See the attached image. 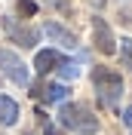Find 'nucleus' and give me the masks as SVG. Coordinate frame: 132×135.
<instances>
[{
    "label": "nucleus",
    "mask_w": 132,
    "mask_h": 135,
    "mask_svg": "<svg viewBox=\"0 0 132 135\" xmlns=\"http://www.w3.org/2000/svg\"><path fill=\"white\" fill-rule=\"evenodd\" d=\"M58 123L65 129H71V132H77V135H95L98 132V117H95L86 104H71V101L62 104Z\"/></svg>",
    "instance_id": "obj_1"
},
{
    "label": "nucleus",
    "mask_w": 132,
    "mask_h": 135,
    "mask_svg": "<svg viewBox=\"0 0 132 135\" xmlns=\"http://www.w3.org/2000/svg\"><path fill=\"white\" fill-rule=\"evenodd\" d=\"M92 86L98 92V101L105 108H117L123 98V77L111 68H95L92 71Z\"/></svg>",
    "instance_id": "obj_2"
},
{
    "label": "nucleus",
    "mask_w": 132,
    "mask_h": 135,
    "mask_svg": "<svg viewBox=\"0 0 132 135\" xmlns=\"http://www.w3.org/2000/svg\"><path fill=\"white\" fill-rule=\"evenodd\" d=\"M0 71L6 80H12L16 86H28V68L12 49H0Z\"/></svg>",
    "instance_id": "obj_3"
},
{
    "label": "nucleus",
    "mask_w": 132,
    "mask_h": 135,
    "mask_svg": "<svg viewBox=\"0 0 132 135\" xmlns=\"http://www.w3.org/2000/svg\"><path fill=\"white\" fill-rule=\"evenodd\" d=\"M92 37H95V46H98V52H105V55H114L117 52V37L114 31H111V25H107L105 18H92Z\"/></svg>",
    "instance_id": "obj_4"
},
{
    "label": "nucleus",
    "mask_w": 132,
    "mask_h": 135,
    "mask_svg": "<svg viewBox=\"0 0 132 135\" xmlns=\"http://www.w3.org/2000/svg\"><path fill=\"white\" fill-rule=\"evenodd\" d=\"M62 65H65V59H62L58 49H40L37 55H34L37 74H49V71H55V68H62Z\"/></svg>",
    "instance_id": "obj_5"
},
{
    "label": "nucleus",
    "mask_w": 132,
    "mask_h": 135,
    "mask_svg": "<svg viewBox=\"0 0 132 135\" xmlns=\"http://www.w3.org/2000/svg\"><path fill=\"white\" fill-rule=\"evenodd\" d=\"M43 34H46V37H52L55 43H62L65 49H77V37L68 31V28H62L58 22H46V25H43Z\"/></svg>",
    "instance_id": "obj_6"
},
{
    "label": "nucleus",
    "mask_w": 132,
    "mask_h": 135,
    "mask_svg": "<svg viewBox=\"0 0 132 135\" xmlns=\"http://www.w3.org/2000/svg\"><path fill=\"white\" fill-rule=\"evenodd\" d=\"M6 34L18 43V46H25V49L37 46V31H31V28H22V25H16V22H6Z\"/></svg>",
    "instance_id": "obj_7"
},
{
    "label": "nucleus",
    "mask_w": 132,
    "mask_h": 135,
    "mask_svg": "<svg viewBox=\"0 0 132 135\" xmlns=\"http://www.w3.org/2000/svg\"><path fill=\"white\" fill-rule=\"evenodd\" d=\"M0 123L3 126H16L18 123V101H12L9 95H0Z\"/></svg>",
    "instance_id": "obj_8"
},
{
    "label": "nucleus",
    "mask_w": 132,
    "mask_h": 135,
    "mask_svg": "<svg viewBox=\"0 0 132 135\" xmlns=\"http://www.w3.org/2000/svg\"><path fill=\"white\" fill-rule=\"evenodd\" d=\"M68 89L65 83H49L46 89H43V101L46 104H68Z\"/></svg>",
    "instance_id": "obj_9"
},
{
    "label": "nucleus",
    "mask_w": 132,
    "mask_h": 135,
    "mask_svg": "<svg viewBox=\"0 0 132 135\" xmlns=\"http://www.w3.org/2000/svg\"><path fill=\"white\" fill-rule=\"evenodd\" d=\"M120 59H123V65L132 71V37H123V40H120Z\"/></svg>",
    "instance_id": "obj_10"
},
{
    "label": "nucleus",
    "mask_w": 132,
    "mask_h": 135,
    "mask_svg": "<svg viewBox=\"0 0 132 135\" xmlns=\"http://www.w3.org/2000/svg\"><path fill=\"white\" fill-rule=\"evenodd\" d=\"M58 74L65 77V80H74V77L80 74V61H65V65L58 68Z\"/></svg>",
    "instance_id": "obj_11"
},
{
    "label": "nucleus",
    "mask_w": 132,
    "mask_h": 135,
    "mask_svg": "<svg viewBox=\"0 0 132 135\" xmlns=\"http://www.w3.org/2000/svg\"><path fill=\"white\" fill-rule=\"evenodd\" d=\"M18 12H22V16H34V12H37V3H34V0H18Z\"/></svg>",
    "instance_id": "obj_12"
},
{
    "label": "nucleus",
    "mask_w": 132,
    "mask_h": 135,
    "mask_svg": "<svg viewBox=\"0 0 132 135\" xmlns=\"http://www.w3.org/2000/svg\"><path fill=\"white\" fill-rule=\"evenodd\" d=\"M43 135H62V129L52 126V123H43Z\"/></svg>",
    "instance_id": "obj_13"
},
{
    "label": "nucleus",
    "mask_w": 132,
    "mask_h": 135,
    "mask_svg": "<svg viewBox=\"0 0 132 135\" xmlns=\"http://www.w3.org/2000/svg\"><path fill=\"white\" fill-rule=\"evenodd\" d=\"M123 123L132 129V108H126V110H123Z\"/></svg>",
    "instance_id": "obj_14"
},
{
    "label": "nucleus",
    "mask_w": 132,
    "mask_h": 135,
    "mask_svg": "<svg viewBox=\"0 0 132 135\" xmlns=\"http://www.w3.org/2000/svg\"><path fill=\"white\" fill-rule=\"evenodd\" d=\"M43 3H46V6H58V3H62V0H43Z\"/></svg>",
    "instance_id": "obj_15"
}]
</instances>
